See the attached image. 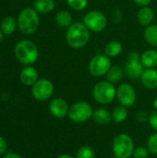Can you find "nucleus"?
<instances>
[{
	"instance_id": "393cba45",
	"label": "nucleus",
	"mask_w": 157,
	"mask_h": 158,
	"mask_svg": "<svg viewBox=\"0 0 157 158\" xmlns=\"http://www.w3.org/2000/svg\"><path fill=\"white\" fill-rule=\"evenodd\" d=\"M76 158H95L94 150L89 145H82L76 153Z\"/></svg>"
},
{
	"instance_id": "0eeeda50",
	"label": "nucleus",
	"mask_w": 157,
	"mask_h": 158,
	"mask_svg": "<svg viewBox=\"0 0 157 158\" xmlns=\"http://www.w3.org/2000/svg\"><path fill=\"white\" fill-rule=\"evenodd\" d=\"M111 66L109 56L105 54H97L89 63V71L94 77H102L106 75Z\"/></svg>"
},
{
	"instance_id": "c85d7f7f",
	"label": "nucleus",
	"mask_w": 157,
	"mask_h": 158,
	"mask_svg": "<svg viewBox=\"0 0 157 158\" xmlns=\"http://www.w3.org/2000/svg\"><path fill=\"white\" fill-rule=\"evenodd\" d=\"M151 128L157 132V110L154 111L153 113H151V115L149 116V120H148Z\"/></svg>"
},
{
	"instance_id": "5701e85b",
	"label": "nucleus",
	"mask_w": 157,
	"mask_h": 158,
	"mask_svg": "<svg viewBox=\"0 0 157 158\" xmlns=\"http://www.w3.org/2000/svg\"><path fill=\"white\" fill-rule=\"evenodd\" d=\"M56 22L60 27H63V28L68 27V28L72 24V16L69 12H68L66 10L59 11L56 15Z\"/></svg>"
},
{
	"instance_id": "dca6fc26",
	"label": "nucleus",
	"mask_w": 157,
	"mask_h": 158,
	"mask_svg": "<svg viewBox=\"0 0 157 158\" xmlns=\"http://www.w3.org/2000/svg\"><path fill=\"white\" fill-rule=\"evenodd\" d=\"M141 62L145 69H155L157 66V51L149 49L143 53Z\"/></svg>"
},
{
	"instance_id": "9b49d317",
	"label": "nucleus",
	"mask_w": 157,
	"mask_h": 158,
	"mask_svg": "<svg viewBox=\"0 0 157 158\" xmlns=\"http://www.w3.org/2000/svg\"><path fill=\"white\" fill-rule=\"evenodd\" d=\"M136 91L130 83H122L117 89V98L121 106L128 107L136 103Z\"/></svg>"
},
{
	"instance_id": "a211bd4d",
	"label": "nucleus",
	"mask_w": 157,
	"mask_h": 158,
	"mask_svg": "<svg viewBox=\"0 0 157 158\" xmlns=\"http://www.w3.org/2000/svg\"><path fill=\"white\" fill-rule=\"evenodd\" d=\"M123 51L121 43L118 41H110L105 47V54L109 57H115L120 55Z\"/></svg>"
},
{
	"instance_id": "72a5a7b5",
	"label": "nucleus",
	"mask_w": 157,
	"mask_h": 158,
	"mask_svg": "<svg viewBox=\"0 0 157 158\" xmlns=\"http://www.w3.org/2000/svg\"><path fill=\"white\" fill-rule=\"evenodd\" d=\"M56 158H76L74 157L73 156H71V155H68V154H63V155H60V156H58Z\"/></svg>"
},
{
	"instance_id": "b1692460",
	"label": "nucleus",
	"mask_w": 157,
	"mask_h": 158,
	"mask_svg": "<svg viewBox=\"0 0 157 158\" xmlns=\"http://www.w3.org/2000/svg\"><path fill=\"white\" fill-rule=\"evenodd\" d=\"M17 24H18V22H16L14 18L6 17L1 22V31L4 34L10 35L15 31V30L17 28Z\"/></svg>"
},
{
	"instance_id": "6ab92c4d",
	"label": "nucleus",
	"mask_w": 157,
	"mask_h": 158,
	"mask_svg": "<svg viewBox=\"0 0 157 158\" xmlns=\"http://www.w3.org/2000/svg\"><path fill=\"white\" fill-rule=\"evenodd\" d=\"M54 0H35L33 3L34 9L40 13H49L55 8Z\"/></svg>"
},
{
	"instance_id": "f03ea898",
	"label": "nucleus",
	"mask_w": 157,
	"mask_h": 158,
	"mask_svg": "<svg viewBox=\"0 0 157 158\" xmlns=\"http://www.w3.org/2000/svg\"><path fill=\"white\" fill-rule=\"evenodd\" d=\"M15 55L20 63L24 65H31L37 60L39 52L33 42L30 40H22L16 44Z\"/></svg>"
},
{
	"instance_id": "f3484780",
	"label": "nucleus",
	"mask_w": 157,
	"mask_h": 158,
	"mask_svg": "<svg viewBox=\"0 0 157 158\" xmlns=\"http://www.w3.org/2000/svg\"><path fill=\"white\" fill-rule=\"evenodd\" d=\"M154 19H155V13L151 7L146 6H142L140 8L138 12V20L141 25L149 26L153 22Z\"/></svg>"
},
{
	"instance_id": "f704fd0d",
	"label": "nucleus",
	"mask_w": 157,
	"mask_h": 158,
	"mask_svg": "<svg viewBox=\"0 0 157 158\" xmlns=\"http://www.w3.org/2000/svg\"><path fill=\"white\" fill-rule=\"evenodd\" d=\"M153 106H154V107L155 108V110H157V98H155V99L154 100V103H153Z\"/></svg>"
},
{
	"instance_id": "9d476101",
	"label": "nucleus",
	"mask_w": 157,
	"mask_h": 158,
	"mask_svg": "<svg viewBox=\"0 0 157 158\" xmlns=\"http://www.w3.org/2000/svg\"><path fill=\"white\" fill-rule=\"evenodd\" d=\"M144 67L141 62V56L137 52H131L128 56V62L125 65L124 72L130 80L141 79Z\"/></svg>"
},
{
	"instance_id": "f8f14e48",
	"label": "nucleus",
	"mask_w": 157,
	"mask_h": 158,
	"mask_svg": "<svg viewBox=\"0 0 157 158\" xmlns=\"http://www.w3.org/2000/svg\"><path fill=\"white\" fill-rule=\"evenodd\" d=\"M69 106L68 102L61 97H56L53 99L49 104V111L51 115L56 118H64L68 116Z\"/></svg>"
},
{
	"instance_id": "1a4fd4ad",
	"label": "nucleus",
	"mask_w": 157,
	"mask_h": 158,
	"mask_svg": "<svg viewBox=\"0 0 157 158\" xmlns=\"http://www.w3.org/2000/svg\"><path fill=\"white\" fill-rule=\"evenodd\" d=\"M83 23L91 31L101 32L105 29L107 25V19L101 11L92 10L86 13L84 16Z\"/></svg>"
},
{
	"instance_id": "7ed1b4c3",
	"label": "nucleus",
	"mask_w": 157,
	"mask_h": 158,
	"mask_svg": "<svg viewBox=\"0 0 157 158\" xmlns=\"http://www.w3.org/2000/svg\"><path fill=\"white\" fill-rule=\"evenodd\" d=\"M93 97L101 105H109L117 97V89L108 81H99L93 86Z\"/></svg>"
},
{
	"instance_id": "f257e3e1",
	"label": "nucleus",
	"mask_w": 157,
	"mask_h": 158,
	"mask_svg": "<svg viewBox=\"0 0 157 158\" xmlns=\"http://www.w3.org/2000/svg\"><path fill=\"white\" fill-rule=\"evenodd\" d=\"M90 40V30L82 22L72 23L67 30L66 41L68 44L75 49L85 46Z\"/></svg>"
},
{
	"instance_id": "2eb2a0df",
	"label": "nucleus",
	"mask_w": 157,
	"mask_h": 158,
	"mask_svg": "<svg viewBox=\"0 0 157 158\" xmlns=\"http://www.w3.org/2000/svg\"><path fill=\"white\" fill-rule=\"evenodd\" d=\"M93 121L99 125H107L109 124L113 119H112V113L105 109V108H97L93 110Z\"/></svg>"
},
{
	"instance_id": "7c9ffc66",
	"label": "nucleus",
	"mask_w": 157,
	"mask_h": 158,
	"mask_svg": "<svg viewBox=\"0 0 157 158\" xmlns=\"http://www.w3.org/2000/svg\"><path fill=\"white\" fill-rule=\"evenodd\" d=\"M6 153H7V143H6V141L2 136H0V156H3Z\"/></svg>"
},
{
	"instance_id": "bb28decb",
	"label": "nucleus",
	"mask_w": 157,
	"mask_h": 158,
	"mask_svg": "<svg viewBox=\"0 0 157 158\" xmlns=\"http://www.w3.org/2000/svg\"><path fill=\"white\" fill-rule=\"evenodd\" d=\"M68 5L74 10H83L88 4V0H67Z\"/></svg>"
},
{
	"instance_id": "c756f323",
	"label": "nucleus",
	"mask_w": 157,
	"mask_h": 158,
	"mask_svg": "<svg viewBox=\"0 0 157 158\" xmlns=\"http://www.w3.org/2000/svg\"><path fill=\"white\" fill-rule=\"evenodd\" d=\"M149 116L145 111H140L136 115V119L139 122H147L149 120Z\"/></svg>"
},
{
	"instance_id": "cd10ccee",
	"label": "nucleus",
	"mask_w": 157,
	"mask_h": 158,
	"mask_svg": "<svg viewBox=\"0 0 157 158\" xmlns=\"http://www.w3.org/2000/svg\"><path fill=\"white\" fill-rule=\"evenodd\" d=\"M149 155H150V152L147 147L139 146L134 149L132 156L133 158H148Z\"/></svg>"
},
{
	"instance_id": "423d86ee",
	"label": "nucleus",
	"mask_w": 157,
	"mask_h": 158,
	"mask_svg": "<svg viewBox=\"0 0 157 158\" xmlns=\"http://www.w3.org/2000/svg\"><path fill=\"white\" fill-rule=\"evenodd\" d=\"M93 109L89 103L80 101L69 107L68 117L74 123H84L93 118Z\"/></svg>"
},
{
	"instance_id": "39448f33",
	"label": "nucleus",
	"mask_w": 157,
	"mask_h": 158,
	"mask_svg": "<svg viewBox=\"0 0 157 158\" xmlns=\"http://www.w3.org/2000/svg\"><path fill=\"white\" fill-rule=\"evenodd\" d=\"M134 149L133 139L127 133L117 135L112 143V151L114 156L118 158L131 157Z\"/></svg>"
},
{
	"instance_id": "aec40b11",
	"label": "nucleus",
	"mask_w": 157,
	"mask_h": 158,
	"mask_svg": "<svg viewBox=\"0 0 157 158\" xmlns=\"http://www.w3.org/2000/svg\"><path fill=\"white\" fill-rule=\"evenodd\" d=\"M144 38L152 46L157 47V24H151L144 30Z\"/></svg>"
},
{
	"instance_id": "a878e982",
	"label": "nucleus",
	"mask_w": 157,
	"mask_h": 158,
	"mask_svg": "<svg viewBox=\"0 0 157 158\" xmlns=\"http://www.w3.org/2000/svg\"><path fill=\"white\" fill-rule=\"evenodd\" d=\"M150 154L157 155V132L151 134L147 140V146Z\"/></svg>"
},
{
	"instance_id": "4be33fe9",
	"label": "nucleus",
	"mask_w": 157,
	"mask_h": 158,
	"mask_svg": "<svg viewBox=\"0 0 157 158\" xmlns=\"http://www.w3.org/2000/svg\"><path fill=\"white\" fill-rule=\"evenodd\" d=\"M128 109L124 106H117L112 111V119L114 122L119 124L124 122L128 118Z\"/></svg>"
},
{
	"instance_id": "c9c22d12",
	"label": "nucleus",
	"mask_w": 157,
	"mask_h": 158,
	"mask_svg": "<svg viewBox=\"0 0 157 158\" xmlns=\"http://www.w3.org/2000/svg\"><path fill=\"white\" fill-rule=\"evenodd\" d=\"M3 34H4V33H3V32H2V31L0 30V41L3 39Z\"/></svg>"
},
{
	"instance_id": "2f4dec72",
	"label": "nucleus",
	"mask_w": 157,
	"mask_h": 158,
	"mask_svg": "<svg viewBox=\"0 0 157 158\" xmlns=\"http://www.w3.org/2000/svg\"><path fill=\"white\" fill-rule=\"evenodd\" d=\"M2 158H22L19 155L14 153V152H7L6 154H5Z\"/></svg>"
},
{
	"instance_id": "e433bc0d",
	"label": "nucleus",
	"mask_w": 157,
	"mask_h": 158,
	"mask_svg": "<svg viewBox=\"0 0 157 158\" xmlns=\"http://www.w3.org/2000/svg\"><path fill=\"white\" fill-rule=\"evenodd\" d=\"M112 158H118V157H116V156H114V157H112Z\"/></svg>"
},
{
	"instance_id": "4468645a",
	"label": "nucleus",
	"mask_w": 157,
	"mask_h": 158,
	"mask_svg": "<svg viewBox=\"0 0 157 158\" xmlns=\"http://www.w3.org/2000/svg\"><path fill=\"white\" fill-rule=\"evenodd\" d=\"M19 80L26 86H32L38 81V72L32 67H25L20 74Z\"/></svg>"
},
{
	"instance_id": "412c9836",
	"label": "nucleus",
	"mask_w": 157,
	"mask_h": 158,
	"mask_svg": "<svg viewBox=\"0 0 157 158\" xmlns=\"http://www.w3.org/2000/svg\"><path fill=\"white\" fill-rule=\"evenodd\" d=\"M124 73H125L124 70L120 67L114 65V66H111L108 72L106 73V79L108 81L112 83H116V82H118L120 80H122Z\"/></svg>"
},
{
	"instance_id": "ddd939ff",
	"label": "nucleus",
	"mask_w": 157,
	"mask_h": 158,
	"mask_svg": "<svg viewBox=\"0 0 157 158\" xmlns=\"http://www.w3.org/2000/svg\"><path fill=\"white\" fill-rule=\"evenodd\" d=\"M141 81L143 85L149 89L155 90L157 88V70L155 69H145L142 74Z\"/></svg>"
},
{
	"instance_id": "473e14b6",
	"label": "nucleus",
	"mask_w": 157,
	"mask_h": 158,
	"mask_svg": "<svg viewBox=\"0 0 157 158\" xmlns=\"http://www.w3.org/2000/svg\"><path fill=\"white\" fill-rule=\"evenodd\" d=\"M134 2L141 6H146L152 2V0H134Z\"/></svg>"
},
{
	"instance_id": "20e7f679",
	"label": "nucleus",
	"mask_w": 157,
	"mask_h": 158,
	"mask_svg": "<svg viewBox=\"0 0 157 158\" xmlns=\"http://www.w3.org/2000/svg\"><path fill=\"white\" fill-rule=\"evenodd\" d=\"M39 21V15L35 9L25 8L19 13L17 22L21 32L24 34H31L38 29Z\"/></svg>"
},
{
	"instance_id": "6e6552de",
	"label": "nucleus",
	"mask_w": 157,
	"mask_h": 158,
	"mask_svg": "<svg viewBox=\"0 0 157 158\" xmlns=\"http://www.w3.org/2000/svg\"><path fill=\"white\" fill-rule=\"evenodd\" d=\"M54 90V84L51 81L40 79L31 86V94L37 101L44 102L52 97Z\"/></svg>"
}]
</instances>
